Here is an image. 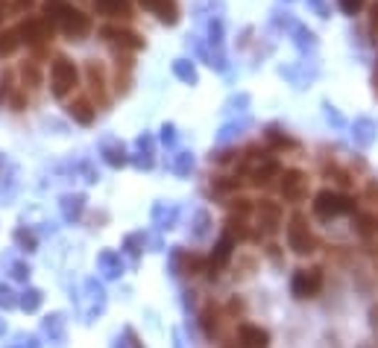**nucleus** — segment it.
<instances>
[{
    "label": "nucleus",
    "mask_w": 378,
    "mask_h": 348,
    "mask_svg": "<svg viewBox=\"0 0 378 348\" xmlns=\"http://www.w3.org/2000/svg\"><path fill=\"white\" fill-rule=\"evenodd\" d=\"M161 143H168V146L176 143V126H173V123H164V126H161Z\"/></svg>",
    "instance_id": "44"
},
{
    "label": "nucleus",
    "mask_w": 378,
    "mask_h": 348,
    "mask_svg": "<svg viewBox=\"0 0 378 348\" xmlns=\"http://www.w3.org/2000/svg\"><path fill=\"white\" fill-rule=\"evenodd\" d=\"M65 331H68V319L62 313H50L47 319H41V334L50 342H65Z\"/></svg>",
    "instance_id": "21"
},
{
    "label": "nucleus",
    "mask_w": 378,
    "mask_h": 348,
    "mask_svg": "<svg viewBox=\"0 0 378 348\" xmlns=\"http://www.w3.org/2000/svg\"><path fill=\"white\" fill-rule=\"evenodd\" d=\"M94 12L103 18H112V21H129L132 4L129 0H94Z\"/></svg>",
    "instance_id": "13"
},
{
    "label": "nucleus",
    "mask_w": 378,
    "mask_h": 348,
    "mask_svg": "<svg viewBox=\"0 0 378 348\" xmlns=\"http://www.w3.org/2000/svg\"><path fill=\"white\" fill-rule=\"evenodd\" d=\"M6 103L12 106V112H23V109H27V91H23V88H15V91L9 94Z\"/></svg>",
    "instance_id": "38"
},
{
    "label": "nucleus",
    "mask_w": 378,
    "mask_h": 348,
    "mask_svg": "<svg viewBox=\"0 0 378 348\" xmlns=\"http://www.w3.org/2000/svg\"><path fill=\"white\" fill-rule=\"evenodd\" d=\"M135 146H138V153H135V167L138 170H150L153 167V146H156V141L150 138V135H141L138 141H135Z\"/></svg>",
    "instance_id": "24"
},
{
    "label": "nucleus",
    "mask_w": 378,
    "mask_h": 348,
    "mask_svg": "<svg viewBox=\"0 0 378 348\" xmlns=\"http://www.w3.org/2000/svg\"><path fill=\"white\" fill-rule=\"evenodd\" d=\"M255 222H258V232L261 234H276L281 226V205L273 202V199H261L255 205Z\"/></svg>",
    "instance_id": "8"
},
{
    "label": "nucleus",
    "mask_w": 378,
    "mask_h": 348,
    "mask_svg": "<svg viewBox=\"0 0 378 348\" xmlns=\"http://www.w3.org/2000/svg\"><path fill=\"white\" fill-rule=\"evenodd\" d=\"M44 15L50 18L53 23H56V30L65 36V38H70V41H80V38H85L88 33H91V18L80 9V6H74V4H65V0H47L44 4Z\"/></svg>",
    "instance_id": "1"
},
{
    "label": "nucleus",
    "mask_w": 378,
    "mask_h": 348,
    "mask_svg": "<svg viewBox=\"0 0 378 348\" xmlns=\"http://www.w3.org/2000/svg\"><path fill=\"white\" fill-rule=\"evenodd\" d=\"M33 6H36V0H15V4H12L15 12H30Z\"/></svg>",
    "instance_id": "47"
},
{
    "label": "nucleus",
    "mask_w": 378,
    "mask_h": 348,
    "mask_svg": "<svg viewBox=\"0 0 378 348\" xmlns=\"http://www.w3.org/2000/svg\"><path fill=\"white\" fill-rule=\"evenodd\" d=\"M173 348H185V342H182V331H173Z\"/></svg>",
    "instance_id": "49"
},
{
    "label": "nucleus",
    "mask_w": 378,
    "mask_h": 348,
    "mask_svg": "<svg viewBox=\"0 0 378 348\" xmlns=\"http://www.w3.org/2000/svg\"><path fill=\"white\" fill-rule=\"evenodd\" d=\"M80 85V70L68 56H56L50 62V94L56 99H65L70 91Z\"/></svg>",
    "instance_id": "3"
},
{
    "label": "nucleus",
    "mask_w": 378,
    "mask_h": 348,
    "mask_svg": "<svg viewBox=\"0 0 378 348\" xmlns=\"http://www.w3.org/2000/svg\"><path fill=\"white\" fill-rule=\"evenodd\" d=\"M100 38L109 44V47H114L117 53H132V50H141L144 47V38H141L138 33H132V30H126V27H117V23H106V27L100 30Z\"/></svg>",
    "instance_id": "6"
},
{
    "label": "nucleus",
    "mask_w": 378,
    "mask_h": 348,
    "mask_svg": "<svg viewBox=\"0 0 378 348\" xmlns=\"http://www.w3.org/2000/svg\"><path fill=\"white\" fill-rule=\"evenodd\" d=\"M97 266L103 272V278L114 281V278H121L124 276V258L114 252V249H103L100 258H97Z\"/></svg>",
    "instance_id": "16"
},
{
    "label": "nucleus",
    "mask_w": 378,
    "mask_h": 348,
    "mask_svg": "<svg viewBox=\"0 0 378 348\" xmlns=\"http://www.w3.org/2000/svg\"><path fill=\"white\" fill-rule=\"evenodd\" d=\"M68 114H70V120H77L80 126H91V123H94V114H97V109H94L91 99L80 97V99H74V103H68Z\"/></svg>",
    "instance_id": "20"
},
{
    "label": "nucleus",
    "mask_w": 378,
    "mask_h": 348,
    "mask_svg": "<svg viewBox=\"0 0 378 348\" xmlns=\"http://www.w3.org/2000/svg\"><path fill=\"white\" fill-rule=\"evenodd\" d=\"M238 339H241V348H270V334L258 325H241Z\"/></svg>",
    "instance_id": "19"
},
{
    "label": "nucleus",
    "mask_w": 378,
    "mask_h": 348,
    "mask_svg": "<svg viewBox=\"0 0 378 348\" xmlns=\"http://www.w3.org/2000/svg\"><path fill=\"white\" fill-rule=\"evenodd\" d=\"M85 80H88L91 97L103 106V103H106V73H103V67H100L97 62H88V65H85Z\"/></svg>",
    "instance_id": "15"
},
{
    "label": "nucleus",
    "mask_w": 378,
    "mask_h": 348,
    "mask_svg": "<svg viewBox=\"0 0 378 348\" xmlns=\"http://www.w3.org/2000/svg\"><path fill=\"white\" fill-rule=\"evenodd\" d=\"M124 348H144V342L138 339V334H135L132 328H126V331H124Z\"/></svg>",
    "instance_id": "45"
},
{
    "label": "nucleus",
    "mask_w": 378,
    "mask_h": 348,
    "mask_svg": "<svg viewBox=\"0 0 378 348\" xmlns=\"http://www.w3.org/2000/svg\"><path fill=\"white\" fill-rule=\"evenodd\" d=\"M325 114H328V120H335V126H343V117H340L332 106H325Z\"/></svg>",
    "instance_id": "48"
},
{
    "label": "nucleus",
    "mask_w": 378,
    "mask_h": 348,
    "mask_svg": "<svg viewBox=\"0 0 378 348\" xmlns=\"http://www.w3.org/2000/svg\"><path fill=\"white\" fill-rule=\"evenodd\" d=\"M358 348H378V342H369V339H367V342H361Z\"/></svg>",
    "instance_id": "52"
},
{
    "label": "nucleus",
    "mask_w": 378,
    "mask_h": 348,
    "mask_svg": "<svg viewBox=\"0 0 378 348\" xmlns=\"http://www.w3.org/2000/svg\"><path fill=\"white\" fill-rule=\"evenodd\" d=\"M252 211H255V205L249 202V199H234V202H232V217H241V219H247Z\"/></svg>",
    "instance_id": "37"
},
{
    "label": "nucleus",
    "mask_w": 378,
    "mask_h": 348,
    "mask_svg": "<svg viewBox=\"0 0 378 348\" xmlns=\"http://www.w3.org/2000/svg\"><path fill=\"white\" fill-rule=\"evenodd\" d=\"M369 33H372V36H378V0L369 6Z\"/></svg>",
    "instance_id": "46"
},
{
    "label": "nucleus",
    "mask_w": 378,
    "mask_h": 348,
    "mask_svg": "<svg viewBox=\"0 0 378 348\" xmlns=\"http://www.w3.org/2000/svg\"><path fill=\"white\" fill-rule=\"evenodd\" d=\"M12 308H18V295L9 284L0 281V310H12Z\"/></svg>",
    "instance_id": "36"
},
{
    "label": "nucleus",
    "mask_w": 378,
    "mask_h": 348,
    "mask_svg": "<svg viewBox=\"0 0 378 348\" xmlns=\"http://www.w3.org/2000/svg\"><path fill=\"white\" fill-rule=\"evenodd\" d=\"M171 170L176 173V176H191V170H194V156H191V153H176L173 161H171Z\"/></svg>",
    "instance_id": "31"
},
{
    "label": "nucleus",
    "mask_w": 378,
    "mask_h": 348,
    "mask_svg": "<svg viewBox=\"0 0 378 348\" xmlns=\"http://www.w3.org/2000/svg\"><path fill=\"white\" fill-rule=\"evenodd\" d=\"M229 310H232V313H241V310H244V305L238 302V298H232V305H229Z\"/></svg>",
    "instance_id": "50"
},
{
    "label": "nucleus",
    "mask_w": 378,
    "mask_h": 348,
    "mask_svg": "<svg viewBox=\"0 0 378 348\" xmlns=\"http://www.w3.org/2000/svg\"><path fill=\"white\" fill-rule=\"evenodd\" d=\"M232 252H234V237L226 232V234L217 240L215 255H211V261H208V272H211V276H217V272L232 261Z\"/></svg>",
    "instance_id": "14"
},
{
    "label": "nucleus",
    "mask_w": 378,
    "mask_h": 348,
    "mask_svg": "<svg viewBox=\"0 0 378 348\" xmlns=\"http://www.w3.org/2000/svg\"><path fill=\"white\" fill-rule=\"evenodd\" d=\"M59 208H62V219L65 222H77L85 211V193H65L59 199Z\"/></svg>",
    "instance_id": "18"
},
{
    "label": "nucleus",
    "mask_w": 378,
    "mask_h": 348,
    "mask_svg": "<svg viewBox=\"0 0 378 348\" xmlns=\"http://www.w3.org/2000/svg\"><path fill=\"white\" fill-rule=\"evenodd\" d=\"M314 214H317L320 219L355 214V199H349V196H343V193H335V190H320V193L314 196Z\"/></svg>",
    "instance_id": "4"
},
{
    "label": "nucleus",
    "mask_w": 378,
    "mask_h": 348,
    "mask_svg": "<svg viewBox=\"0 0 378 348\" xmlns=\"http://www.w3.org/2000/svg\"><path fill=\"white\" fill-rule=\"evenodd\" d=\"M291 290L296 298H314L323 290V269H317V266L314 269H296Z\"/></svg>",
    "instance_id": "7"
},
{
    "label": "nucleus",
    "mask_w": 378,
    "mask_h": 348,
    "mask_svg": "<svg viewBox=\"0 0 378 348\" xmlns=\"http://www.w3.org/2000/svg\"><path fill=\"white\" fill-rule=\"evenodd\" d=\"M15 243L23 249V252H36V246H38V240H36V234L30 232V229H15Z\"/></svg>",
    "instance_id": "35"
},
{
    "label": "nucleus",
    "mask_w": 378,
    "mask_h": 348,
    "mask_svg": "<svg viewBox=\"0 0 378 348\" xmlns=\"http://www.w3.org/2000/svg\"><path fill=\"white\" fill-rule=\"evenodd\" d=\"M135 4L141 9H147L150 15H156L161 23H168V27L179 23V6H176V0H135Z\"/></svg>",
    "instance_id": "10"
},
{
    "label": "nucleus",
    "mask_w": 378,
    "mask_h": 348,
    "mask_svg": "<svg viewBox=\"0 0 378 348\" xmlns=\"http://www.w3.org/2000/svg\"><path fill=\"white\" fill-rule=\"evenodd\" d=\"M9 276H12L15 281H30V266L23 263V261H15V263L9 266Z\"/></svg>",
    "instance_id": "41"
},
{
    "label": "nucleus",
    "mask_w": 378,
    "mask_h": 348,
    "mask_svg": "<svg viewBox=\"0 0 378 348\" xmlns=\"http://www.w3.org/2000/svg\"><path fill=\"white\" fill-rule=\"evenodd\" d=\"M200 325H202V334L208 339H215L220 334V310L215 305H205L202 313H200Z\"/></svg>",
    "instance_id": "25"
},
{
    "label": "nucleus",
    "mask_w": 378,
    "mask_h": 348,
    "mask_svg": "<svg viewBox=\"0 0 378 348\" xmlns=\"http://www.w3.org/2000/svg\"><path fill=\"white\" fill-rule=\"evenodd\" d=\"M279 176H281V164L276 158H261L258 164L249 167V179L255 187H270L273 179H279Z\"/></svg>",
    "instance_id": "11"
},
{
    "label": "nucleus",
    "mask_w": 378,
    "mask_h": 348,
    "mask_svg": "<svg viewBox=\"0 0 378 348\" xmlns=\"http://www.w3.org/2000/svg\"><path fill=\"white\" fill-rule=\"evenodd\" d=\"M144 243H147V237L141 234V232H135V234H129V237L124 240V252H126L132 261H138V258H141V249H144Z\"/></svg>",
    "instance_id": "33"
},
{
    "label": "nucleus",
    "mask_w": 378,
    "mask_h": 348,
    "mask_svg": "<svg viewBox=\"0 0 378 348\" xmlns=\"http://www.w3.org/2000/svg\"><path fill=\"white\" fill-rule=\"evenodd\" d=\"M325 176L335 179L340 187H349V185H352V176H349L346 170H340V167H325Z\"/></svg>",
    "instance_id": "39"
},
{
    "label": "nucleus",
    "mask_w": 378,
    "mask_h": 348,
    "mask_svg": "<svg viewBox=\"0 0 378 348\" xmlns=\"http://www.w3.org/2000/svg\"><path fill=\"white\" fill-rule=\"evenodd\" d=\"M288 246L293 249L296 255H311L317 249V240H314V234L308 229V219H305L302 211H296L291 217V222H288Z\"/></svg>",
    "instance_id": "5"
},
{
    "label": "nucleus",
    "mask_w": 378,
    "mask_h": 348,
    "mask_svg": "<svg viewBox=\"0 0 378 348\" xmlns=\"http://www.w3.org/2000/svg\"><path fill=\"white\" fill-rule=\"evenodd\" d=\"M15 30H18V36H21V44H27V47L36 50V53H41L44 44L53 38L56 23L47 18V15H30V18H23Z\"/></svg>",
    "instance_id": "2"
},
{
    "label": "nucleus",
    "mask_w": 378,
    "mask_h": 348,
    "mask_svg": "<svg viewBox=\"0 0 378 348\" xmlns=\"http://www.w3.org/2000/svg\"><path fill=\"white\" fill-rule=\"evenodd\" d=\"M375 132H378V126H375V120H369V117H358L355 126H352V138H355L358 146H372Z\"/></svg>",
    "instance_id": "22"
},
{
    "label": "nucleus",
    "mask_w": 378,
    "mask_h": 348,
    "mask_svg": "<svg viewBox=\"0 0 378 348\" xmlns=\"http://www.w3.org/2000/svg\"><path fill=\"white\" fill-rule=\"evenodd\" d=\"M208 232H211V214L208 211H197L194 214V222H191V237L194 240H202Z\"/></svg>",
    "instance_id": "29"
},
{
    "label": "nucleus",
    "mask_w": 378,
    "mask_h": 348,
    "mask_svg": "<svg viewBox=\"0 0 378 348\" xmlns=\"http://www.w3.org/2000/svg\"><path fill=\"white\" fill-rule=\"evenodd\" d=\"M4 18H6V4L0 0V23H4Z\"/></svg>",
    "instance_id": "51"
},
{
    "label": "nucleus",
    "mask_w": 378,
    "mask_h": 348,
    "mask_svg": "<svg viewBox=\"0 0 378 348\" xmlns=\"http://www.w3.org/2000/svg\"><path fill=\"white\" fill-rule=\"evenodd\" d=\"M100 156H103V161H106L109 167H114V170H121V167H126V164L132 161L129 153H126V146L117 143V141H103Z\"/></svg>",
    "instance_id": "17"
},
{
    "label": "nucleus",
    "mask_w": 378,
    "mask_h": 348,
    "mask_svg": "<svg viewBox=\"0 0 378 348\" xmlns=\"http://www.w3.org/2000/svg\"><path fill=\"white\" fill-rule=\"evenodd\" d=\"M12 91H15V85H12V73L6 70L4 77H0V103H6Z\"/></svg>",
    "instance_id": "42"
},
{
    "label": "nucleus",
    "mask_w": 378,
    "mask_h": 348,
    "mask_svg": "<svg viewBox=\"0 0 378 348\" xmlns=\"http://www.w3.org/2000/svg\"><path fill=\"white\" fill-rule=\"evenodd\" d=\"M173 73L185 82V85H194L197 82V67H194V62H188V59H176L173 62Z\"/></svg>",
    "instance_id": "28"
},
{
    "label": "nucleus",
    "mask_w": 378,
    "mask_h": 348,
    "mask_svg": "<svg viewBox=\"0 0 378 348\" xmlns=\"http://www.w3.org/2000/svg\"><path fill=\"white\" fill-rule=\"evenodd\" d=\"M173 258L182 261V266L176 269V272H182V276H197V272L202 269V258H197V255H182V252H176Z\"/></svg>",
    "instance_id": "32"
},
{
    "label": "nucleus",
    "mask_w": 378,
    "mask_h": 348,
    "mask_svg": "<svg viewBox=\"0 0 378 348\" xmlns=\"http://www.w3.org/2000/svg\"><path fill=\"white\" fill-rule=\"evenodd\" d=\"M85 302H88V308H85V322H91L97 313H103V308H106V290H103V284L97 281V278H88L85 284Z\"/></svg>",
    "instance_id": "12"
},
{
    "label": "nucleus",
    "mask_w": 378,
    "mask_h": 348,
    "mask_svg": "<svg viewBox=\"0 0 378 348\" xmlns=\"http://www.w3.org/2000/svg\"><path fill=\"white\" fill-rule=\"evenodd\" d=\"M176 217H179L176 205H168V202H156L153 205V226H158V229H173Z\"/></svg>",
    "instance_id": "23"
},
{
    "label": "nucleus",
    "mask_w": 378,
    "mask_h": 348,
    "mask_svg": "<svg viewBox=\"0 0 378 348\" xmlns=\"http://www.w3.org/2000/svg\"><path fill=\"white\" fill-rule=\"evenodd\" d=\"M355 229H358V234H361L364 240H369V237L378 232V219H372V217H367V214H358V217H355Z\"/></svg>",
    "instance_id": "34"
},
{
    "label": "nucleus",
    "mask_w": 378,
    "mask_h": 348,
    "mask_svg": "<svg viewBox=\"0 0 378 348\" xmlns=\"http://www.w3.org/2000/svg\"><path fill=\"white\" fill-rule=\"evenodd\" d=\"M41 302H44V293L41 290H36V287H27L21 295H18V308L21 310H27V313H36L38 308H41Z\"/></svg>",
    "instance_id": "26"
},
{
    "label": "nucleus",
    "mask_w": 378,
    "mask_h": 348,
    "mask_svg": "<svg viewBox=\"0 0 378 348\" xmlns=\"http://www.w3.org/2000/svg\"><path fill=\"white\" fill-rule=\"evenodd\" d=\"M338 4H340V9H343L346 15H358L367 0H338Z\"/></svg>",
    "instance_id": "43"
},
{
    "label": "nucleus",
    "mask_w": 378,
    "mask_h": 348,
    "mask_svg": "<svg viewBox=\"0 0 378 348\" xmlns=\"http://www.w3.org/2000/svg\"><path fill=\"white\" fill-rule=\"evenodd\" d=\"M267 141H270L276 149H281V146H293V141H291L288 135H281L276 126H270V129H267Z\"/></svg>",
    "instance_id": "40"
},
{
    "label": "nucleus",
    "mask_w": 378,
    "mask_h": 348,
    "mask_svg": "<svg viewBox=\"0 0 378 348\" xmlns=\"http://www.w3.org/2000/svg\"><path fill=\"white\" fill-rule=\"evenodd\" d=\"M279 179H281V196L288 202H302L308 196V179H305L302 170H285Z\"/></svg>",
    "instance_id": "9"
},
{
    "label": "nucleus",
    "mask_w": 378,
    "mask_h": 348,
    "mask_svg": "<svg viewBox=\"0 0 378 348\" xmlns=\"http://www.w3.org/2000/svg\"><path fill=\"white\" fill-rule=\"evenodd\" d=\"M18 47H21V36H18V30H0V59L12 56Z\"/></svg>",
    "instance_id": "27"
},
{
    "label": "nucleus",
    "mask_w": 378,
    "mask_h": 348,
    "mask_svg": "<svg viewBox=\"0 0 378 348\" xmlns=\"http://www.w3.org/2000/svg\"><path fill=\"white\" fill-rule=\"evenodd\" d=\"M21 80H23V88H38L41 85V70L36 62H23L21 65Z\"/></svg>",
    "instance_id": "30"
}]
</instances>
